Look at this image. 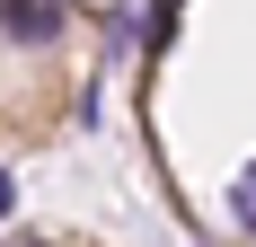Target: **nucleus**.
<instances>
[{
	"mask_svg": "<svg viewBox=\"0 0 256 247\" xmlns=\"http://www.w3.org/2000/svg\"><path fill=\"white\" fill-rule=\"evenodd\" d=\"M238 221L256 230V168H248V186H238Z\"/></svg>",
	"mask_w": 256,
	"mask_h": 247,
	"instance_id": "nucleus-2",
	"label": "nucleus"
},
{
	"mask_svg": "<svg viewBox=\"0 0 256 247\" xmlns=\"http://www.w3.org/2000/svg\"><path fill=\"white\" fill-rule=\"evenodd\" d=\"M9 247H44V238H9Z\"/></svg>",
	"mask_w": 256,
	"mask_h": 247,
	"instance_id": "nucleus-3",
	"label": "nucleus"
},
{
	"mask_svg": "<svg viewBox=\"0 0 256 247\" xmlns=\"http://www.w3.org/2000/svg\"><path fill=\"white\" fill-rule=\"evenodd\" d=\"M0 36H9V44H44V36H62V0H0Z\"/></svg>",
	"mask_w": 256,
	"mask_h": 247,
	"instance_id": "nucleus-1",
	"label": "nucleus"
}]
</instances>
